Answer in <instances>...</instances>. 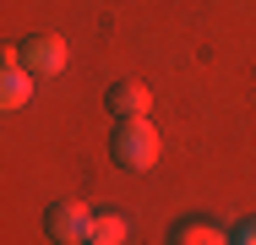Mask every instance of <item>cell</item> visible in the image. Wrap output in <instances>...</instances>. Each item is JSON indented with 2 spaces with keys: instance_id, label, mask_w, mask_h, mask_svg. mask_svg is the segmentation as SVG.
<instances>
[{
  "instance_id": "obj_1",
  "label": "cell",
  "mask_w": 256,
  "mask_h": 245,
  "mask_svg": "<svg viewBox=\"0 0 256 245\" xmlns=\"http://www.w3.org/2000/svg\"><path fill=\"white\" fill-rule=\"evenodd\" d=\"M109 158H114L120 169H131V174L153 169V158H158L153 120H114V131H109Z\"/></svg>"
},
{
  "instance_id": "obj_2",
  "label": "cell",
  "mask_w": 256,
  "mask_h": 245,
  "mask_svg": "<svg viewBox=\"0 0 256 245\" xmlns=\"http://www.w3.org/2000/svg\"><path fill=\"white\" fill-rule=\"evenodd\" d=\"M93 218L98 212H88L82 202H54L50 212H44V229H50L54 245H88L93 240Z\"/></svg>"
},
{
  "instance_id": "obj_3",
  "label": "cell",
  "mask_w": 256,
  "mask_h": 245,
  "mask_svg": "<svg viewBox=\"0 0 256 245\" xmlns=\"http://www.w3.org/2000/svg\"><path fill=\"white\" fill-rule=\"evenodd\" d=\"M22 71H28V76H60V71H66V38H54V33L28 38V44H22Z\"/></svg>"
},
{
  "instance_id": "obj_4",
  "label": "cell",
  "mask_w": 256,
  "mask_h": 245,
  "mask_svg": "<svg viewBox=\"0 0 256 245\" xmlns=\"http://www.w3.org/2000/svg\"><path fill=\"white\" fill-rule=\"evenodd\" d=\"M104 104H109V114H114V120H148V109H153V98H148L142 82H109Z\"/></svg>"
},
{
  "instance_id": "obj_5",
  "label": "cell",
  "mask_w": 256,
  "mask_h": 245,
  "mask_svg": "<svg viewBox=\"0 0 256 245\" xmlns=\"http://www.w3.org/2000/svg\"><path fill=\"white\" fill-rule=\"evenodd\" d=\"M33 98V76L22 71V49H6V88H0V104L6 109H22Z\"/></svg>"
},
{
  "instance_id": "obj_6",
  "label": "cell",
  "mask_w": 256,
  "mask_h": 245,
  "mask_svg": "<svg viewBox=\"0 0 256 245\" xmlns=\"http://www.w3.org/2000/svg\"><path fill=\"white\" fill-rule=\"evenodd\" d=\"M169 245H234L218 224H207V218H186V224H174V234Z\"/></svg>"
},
{
  "instance_id": "obj_7",
  "label": "cell",
  "mask_w": 256,
  "mask_h": 245,
  "mask_svg": "<svg viewBox=\"0 0 256 245\" xmlns=\"http://www.w3.org/2000/svg\"><path fill=\"white\" fill-rule=\"evenodd\" d=\"M126 234H131V224H126L120 212H98V218H93V240H88V245H126Z\"/></svg>"
},
{
  "instance_id": "obj_8",
  "label": "cell",
  "mask_w": 256,
  "mask_h": 245,
  "mask_svg": "<svg viewBox=\"0 0 256 245\" xmlns=\"http://www.w3.org/2000/svg\"><path fill=\"white\" fill-rule=\"evenodd\" d=\"M229 240H234V245H256V218H246V224H240Z\"/></svg>"
}]
</instances>
